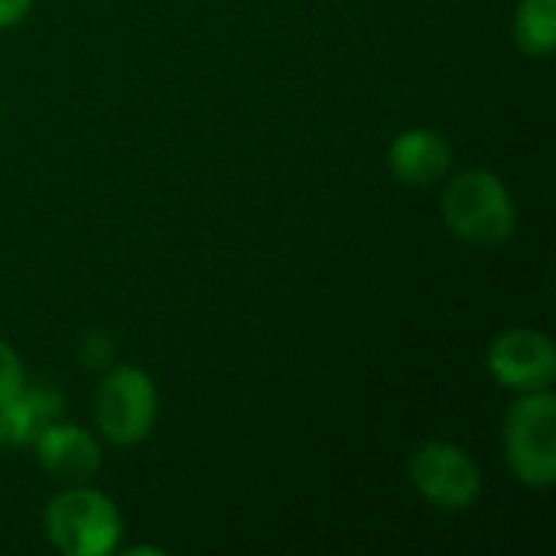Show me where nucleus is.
Here are the masks:
<instances>
[{"mask_svg": "<svg viewBox=\"0 0 556 556\" xmlns=\"http://www.w3.org/2000/svg\"><path fill=\"white\" fill-rule=\"evenodd\" d=\"M443 218L456 238L476 248H502L511 241L518 208L508 186L489 169H466L443 192Z\"/></svg>", "mask_w": 556, "mask_h": 556, "instance_id": "f257e3e1", "label": "nucleus"}, {"mask_svg": "<svg viewBox=\"0 0 556 556\" xmlns=\"http://www.w3.org/2000/svg\"><path fill=\"white\" fill-rule=\"evenodd\" d=\"M46 538L65 556L111 554L124 534L117 505L88 485H72L46 505Z\"/></svg>", "mask_w": 556, "mask_h": 556, "instance_id": "f03ea898", "label": "nucleus"}, {"mask_svg": "<svg viewBox=\"0 0 556 556\" xmlns=\"http://www.w3.org/2000/svg\"><path fill=\"white\" fill-rule=\"evenodd\" d=\"M505 456L515 479L547 492L556 482V397L554 391H528L508 407Z\"/></svg>", "mask_w": 556, "mask_h": 556, "instance_id": "7ed1b4c3", "label": "nucleus"}, {"mask_svg": "<svg viewBox=\"0 0 556 556\" xmlns=\"http://www.w3.org/2000/svg\"><path fill=\"white\" fill-rule=\"evenodd\" d=\"M160 414L156 384L143 368L117 365L104 375L94 397V424L114 446H134L150 437Z\"/></svg>", "mask_w": 556, "mask_h": 556, "instance_id": "20e7f679", "label": "nucleus"}, {"mask_svg": "<svg viewBox=\"0 0 556 556\" xmlns=\"http://www.w3.org/2000/svg\"><path fill=\"white\" fill-rule=\"evenodd\" d=\"M414 489L440 511H466L482 495L479 463L453 443H424L410 456Z\"/></svg>", "mask_w": 556, "mask_h": 556, "instance_id": "39448f33", "label": "nucleus"}, {"mask_svg": "<svg viewBox=\"0 0 556 556\" xmlns=\"http://www.w3.org/2000/svg\"><path fill=\"white\" fill-rule=\"evenodd\" d=\"M485 365L502 388L518 394L547 391L556 381V349L544 332L508 329L492 339Z\"/></svg>", "mask_w": 556, "mask_h": 556, "instance_id": "423d86ee", "label": "nucleus"}, {"mask_svg": "<svg viewBox=\"0 0 556 556\" xmlns=\"http://www.w3.org/2000/svg\"><path fill=\"white\" fill-rule=\"evenodd\" d=\"M36 459L39 466L68 482V485H78L85 479H91L101 466V446L94 443L91 433H85L81 427L75 424H59L52 420L36 440Z\"/></svg>", "mask_w": 556, "mask_h": 556, "instance_id": "0eeeda50", "label": "nucleus"}, {"mask_svg": "<svg viewBox=\"0 0 556 556\" xmlns=\"http://www.w3.org/2000/svg\"><path fill=\"white\" fill-rule=\"evenodd\" d=\"M388 166L407 186H433L453 169V147L437 130L410 127L394 137L388 150Z\"/></svg>", "mask_w": 556, "mask_h": 556, "instance_id": "6e6552de", "label": "nucleus"}, {"mask_svg": "<svg viewBox=\"0 0 556 556\" xmlns=\"http://www.w3.org/2000/svg\"><path fill=\"white\" fill-rule=\"evenodd\" d=\"M10 443H33L62 410V397L52 388H20L7 404H0Z\"/></svg>", "mask_w": 556, "mask_h": 556, "instance_id": "1a4fd4ad", "label": "nucleus"}, {"mask_svg": "<svg viewBox=\"0 0 556 556\" xmlns=\"http://www.w3.org/2000/svg\"><path fill=\"white\" fill-rule=\"evenodd\" d=\"M515 42L525 55L547 59L556 49V0H521L515 10Z\"/></svg>", "mask_w": 556, "mask_h": 556, "instance_id": "9d476101", "label": "nucleus"}, {"mask_svg": "<svg viewBox=\"0 0 556 556\" xmlns=\"http://www.w3.org/2000/svg\"><path fill=\"white\" fill-rule=\"evenodd\" d=\"M23 388V365L20 355L10 349V342L0 339V404H7Z\"/></svg>", "mask_w": 556, "mask_h": 556, "instance_id": "9b49d317", "label": "nucleus"}, {"mask_svg": "<svg viewBox=\"0 0 556 556\" xmlns=\"http://www.w3.org/2000/svg\"><path fill=\"white\" fill-rule=\"evenodd\" d=\"M29 7H33V0H0V29L20 23L29 13Z\"/></svg>", "mask_w": 556, "mask_h": 556, "instance_id": "f8f14e48", "label": "nucleus"}, {"mask_svg": "<svg viewBox=\"0 0 556 556\" xmlns=\"http://www.w3.org/2000/svg\"><path fill=\"white\" fill-rule=\"evenodd\" d=\"M10 446V430H7V420H3V410H0V450Z\"/></svg>", "mask_w": 556, "mask_h": 556, "instance_id": "ddd939ff", "label": "nucleus"}]
</instances>
